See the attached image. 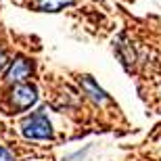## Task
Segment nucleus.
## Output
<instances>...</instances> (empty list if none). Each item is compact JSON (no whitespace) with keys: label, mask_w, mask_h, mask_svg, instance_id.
<instances>
[{"label":"nucleus","mask_w":161,"mask_h":161,"mask_svg":"<svg viewBox=\"0 0 161 161\" xmlns=\"http://www.w3.org/2000/svg\"><path fill=\"white\" fill-rule=\"evenodd\" d=\"M21 132H23L25 138H36V140H48V138H53L50 121H48V117L42 111H36L30 117H25L23 124H21Z\"/></svg>","instance_id":"obj_1"},{"label":"nucleus","mask_w":161,"mask_h":161,"mask_svg":"<svg viewBox=\"0 0 161 161\" xmlns=\"http://www.w3.org/2000/svg\"><path fill=\"white\" fill-rule=\"evenodd\" d=\"M38 101V90L31 84H17L11 92V103L15 109H30Z\"/></svg>","instance_id":"obj_2"},{"label":"nucleus","mask_w":161,"mask_h":161,"mask_svg":"<svg viewBox=\"0 0 161 161\" xmlns=\"http://www.w3.org/2000/svg\"><path fill=\"white\" fill-rule=\"evenodd\" d=\"M31 63L27 59H23V57H19L17 61H13V65L8 67V71H6V80L8 82H23V80L30 78L31 73Z\"/></svg>","instance_id":"obj_3"},{"label":"nucleus","mask_w":161,"mask_h":161,"mask_svg":"<svg viewBox=\"0 0 161 161\" xmlns=\"http://www.w3.org/2000/svg\"><path fill=\"white\" fill-rule=\"evenodd\" d=\"M69 4H73V0H36V8L44 13H57Z\"/></svg>","instance_id":"obj_4"},{"label":"nucleus","mask_w":161,"mask_h":161,"mask_svg":"<svg viewBox=\"0 0 161 161\" xmlns=\"http://www.w3.org/2000/svg\"><path fill=\"white\" fill-rule=\"evenodd\" d=\"M82 86H84V90H86V92H88V94L92 96L96 103H107L109 101V96L105 94V92H103V90L98 88V86H96V84L92 82L90 78H84L82 80Z\"/></svg>","instance_id":"obj_5"},{"label":"nucleus","mask_w":161,"mask_h":161,"mask_svg":"<svg viewBox=\"0 0 161 161\" xmlns=\"http://www.w3.org/2000/svg\"><path fill=\"white\" fill-rule=\"evenodd\" d=\"M0 161H15V157H13L11 151H6L4 147H0Z\"/></svg>","instance_id":"obj_6"},{"label":"nucleus","mask_w":161,"mask_h":161,"mask_svg":"<svg viewBox=\"0 0 161 161\" xmlns=\"http://www.w3.org/2000/svg\"><path fill=\"white\" fill-rule=\"evenodd\" d=\"M4 67H6V54L2 53V50H0V71H2Z\"/></svg>","instance_id":"obj_7"}]
</instances>
